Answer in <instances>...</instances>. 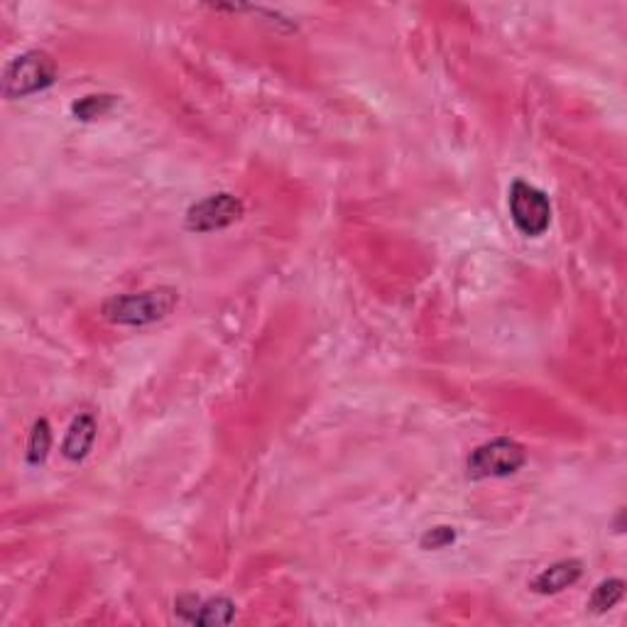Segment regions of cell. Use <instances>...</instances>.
Listing matches in <instances>:
<instances>
[{
    "label": "cell",
    "instance_id": "5b68a950",
    "mask_svg": "<svg viewBox=\"0 0 627 627\" xmlns=\"http://www.w3.org/2000/svg\"><path fill=\"white\" fill-rule=\"evenodd\" d=\"M242 211H246V206L238 197L221 191V194H211L191 204L185 224L191 234H214V230L234 226L236 221L242 218Z\"/></svg>",
    "mask_w": 627,
    "mask_h": 627
},
{
    "label": "cell",
    "instance_id": "9c48e42d",
    "mask_svg": "<svg viewBox=\"0 0 627 627\" xmlns=\"http://www.w3.org/2000/svg\"><path fill=\"white\" fill-rule=\"evenodd\" d=\"M625 599V581L623 579H608V581H601L595 585L591 599H589V608L595 615H603L613 611L615 605Z\"/></svg>",
    "mask_w": 627,
    "mask_h": 627
},
{
    "label": "cell",
    "instance_id": "7c38bea8",
    "mask_svg": "<svg viewBox=\"0 0 627 627\" xmlns=\"http://www.w3.org/2000/svg\"><path fill=\"white\" fill-rule=\"evenodd\" d=\"M457 542V530L449 528V524H441V528H431L422 534V549H447Z\"/></svg>",
    "mask_w": 627,
    "mask_h": 627
},
{
    "label": "cell",
    "instance_id": "30bf717a",
    "mask_svg": "<svg viewBox=\"0 0 627 627\" xmlns=\"http://www.w3.org/2000/svg\"><path fill=\"white\" fill-rule=\"evenodd\" d=\"M49 449H52V427H49L47 419H37L33 424V431H29L27 441V463L29 466H39L49 457Z\"/></svg>",
    "mask_w": 627,
    "mask_h": 627
},
{
    "label": "cell",
    "instance_id": "ba28073f",
    "mask_svg": "<svg viewBox=\"0 0 627 627\" xmlns=\"http://www.w3.org/2000/svg\"><path fill=\"white\" fill-rule=\"evenodd\" d=\"M96 434H98L96 419L91 417V414H79V417L69 424V429H67V437L62 443L64 459L74 461V463L84 461L91 453V449H94Z\"/></svg>",
    "mask_w": 627,
    "mask_h": 627
},
{
    "label": "cell",
    "instance_id": "7a4b0ae2",
    "mask_svg": "<svg viewBox=\"0 0 627 627\" xmlns=\"http://www.w3.org/2000/svg\"><path fill=\"white\" fill-rule=\"evenodd\" d=\"M57 81V64L43 49H29V52L10 59L3 72V96L8 100L27 98L39 91L49 88Z\"/></svg>",
    "mask_w": 627,
    "mask_h": 627
},
{
    "label": "cell",
    "instance_id": "6da1fadb",
    "mask_svg": "<svg viewBox=\"0 0 627 627\" xmlns=\"http://www.w3.org/2000/svg\"><path fill=\"white\" fill-rule=\"evenodd\" d=\"M179 305V292L175 287H157L135 292V295H116L104 301L100 314L116 327L143 329L165 321Z\"/></svg>",
    "mask_w": 627,
    "mask_h": 627
},
{
    "label": "cell",
    "instance_id": "277c9868",
    "mask_svg": "<svg viewBox=\"0 0 627 627\" xmlns=\"http://www.w3.org/2000/svg\"><path fill=\"white\" fill-rule=\"evenodd\" d=\"M524 461H528V453H524L522 443L508 437H498L471 451L469 475L475 481L508 478V475L518 473L524 466Z\"/></svg>",
    "mask_w": 627,
    "mask_h": 627
},
{
    "label": "cell",
    "instance_id": "8fae6325",
    "mask_svg": "<svg viewBox=\"0 0 627 627\" xmlns=\"http://www.w3.org/2000/svg\"><path fill=\"white\" fill-rule=\"evenodd\" d=\"M116 106V96H106V94H94V96H84L79 98L76 104L72 106V114L76 120H96V118H104L106 114H110Z\"/></svg>",
    "mask_w": 627,
    "mask_h": 627
},
{
    "label": "cell",
    "instance_id": "3957f363",
    "mask_svg": "<svg viewBox=\"0 0 627 627\" xmlns=\"http://www.w3.org/2000/svg\"><path fill=\"white\" fill-rule=\"evenodd\" d=\"M510 218L514 228L528 238H540L547 234L552 224V204L549 197L542 189L528 185V181H512L510 194H508Z\"/></svg>",
    "mask_w": 627,
    "mask_h": 627
},
{
    "label": "cell",
    "instance_id": "8992f818",
    "mask_svg": "<svg viewBox=\"0 0 627 627\" xmlns=\"http://www.w3.org/2000/svg\"><path fill=\"white\" fill-rule=\"evenodd\" d=\"M175 615L179 620L199 627H221L236 620V603L224 595L216 599H199L194 593H185L175 601Z\"/></svg>",
    "mask_w": 627,
    "mask_h": 627
},
{
    "label": "cell",
    "instance_id": "52a82bcc",
    "mask_svg": "<svg viewBox=\"0 0 627 627\" xmlns=\"http://www.w3.org/2000/svg\"><path fill=\"white\" fill-rule=\"evenodd\" d=\"M581 576H583V564L579 559H561L534 576L530 581V589L540 595H556L566 589H571Z\"/></svg>",
    "mask_w": 627,
    "mask_h": 627
}]
</instances>
